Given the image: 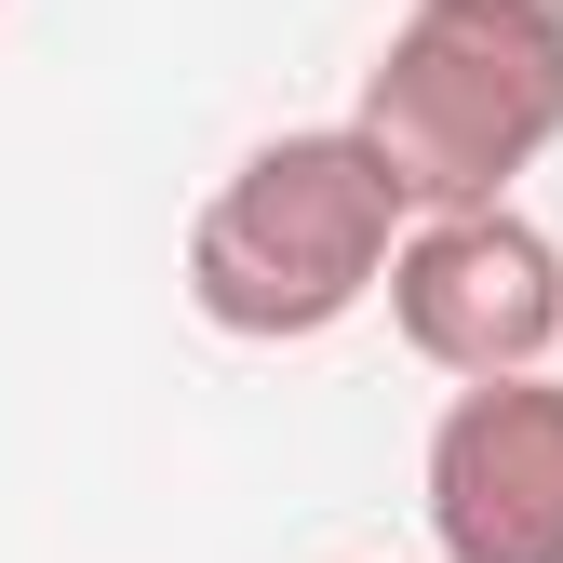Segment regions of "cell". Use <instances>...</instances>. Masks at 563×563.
Wrapping results in <instances>:
<instances>
[{
  "instance_id": "obj_4",
  "label": "cell",
  "mask_w": 563,
  "mask_h": 563,
  "mask_svg": "<svg viewBox=\"0 0 563 563\" xmlns=\"http://www.w3.org/2000/svg\"><path fill=\"white\" fill-rule=\"evenodd\" d=\"M430 550L443 563H563V376H497V389L443 402Z\"/></svg>"
},
{
  "instance_id": "obj_3",
  "label": "cell",
  "mask_w": 563,
  "mask_h": 563,
  "mask_svg": "<svg viewBox=\"0 0 563 563\" xmlns=\"http://www.w3.org/2000/svg\"><path fill=\"white\" fill-rule=\"evenodd\" d=\"M389 322L416 363H443L456 389L537 376L563 349V242L537 216H416L389 255Z\"/></svg>"
},
{
  "instance_id": "obj_1",
  "label": "cell",
  "mask_w": 563,
  "mask_h": 563,
  "mask_svg": "<svg viewBox=\"0 0 563 563\" xmlns=\"http://www.w3.org/2000/svg\"><path fill=\"white\" fill-rule=\"evenodd\" d=\"M416 229V201L349 121L268 134L216 175V201L188 216V309L242 349H309L363 296H389V255Z\"/></svg>"
},
{
  "instance_id": "obj_2",
  "label": "cell",
  "mask_w": 563,
  "mask_h": 563,
  "mask_svg": "<svg viewBox=\"0 0 563 563\" xmlns=\"http://www.w3.org/2000/svg\"><path fill=\"white\" fill-rule=\"evenodd\" d=\"M349 134L416 216H497L510 175L563 148V14L537 0H416L376 41Z\"/></svg>"
},
{
  "instance_id": "obj_5",
  "label": "cell",
  "mask_w": 563,
  "mask_h": 563,
  "mask_svg": "<svg viewBox=\"0 0 563 563\" xmlns=\"http://www.w3.org/2000/svg\"><path fill=\"white\" fill-rule=\"evenodd\" d=\"M537 14H563V0H537Z\"/></svg>"
}]
</instances>
